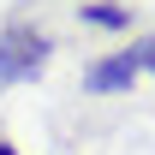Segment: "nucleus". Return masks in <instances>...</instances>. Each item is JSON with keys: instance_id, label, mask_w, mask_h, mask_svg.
<instances>
[{"instance_id": "2", "label": "nucleus", "mask_w": 155, "mask_h": 155, "mask_svg": "<svg viewBox=\"0 0 155 155\" xmlns=\"http://www.w3.org/2000/svg\"><path fill=\"white\" fill-rule=\"evenodd\" d=\"M131 84H137V54L131 48H119V54L96 60V66L84 72V90H90V96H125Z\"/></svg>"}, {"instance_id": "4", "label": "nucleus", "mask_w": 155, "mask_h": 155, "mask_svg": "<svg viewBox=\"0 0 155 155\" xmlns=\"http://www.w3.org/2000/svg\"><path fill=\"white\" fill-rule=\"evenodd\" d=\"M131 54H137V72H149V78H155V36H143Z\"/></svg>"}, {"instance_id": "3", "label": "nucleus", "mask_w": 155, "mask_h": 155, "mask_svg": "<svg viewBox=\"0 0 155 155\" xmlns=\"http://www.w3.org/2000/svg\"><path fill=\"white\" fill-rule=\"evenodd\" d=\"M78 18L96 24V30H131V6H119V0H84Z\"/></svg>"}, {"instance_id": "1", "label": "nucleus", "mask_w": 155, "mask_h": 155, "mask_svg": "<svg viewBox=\"0 0 155 155\" xmlns=\"http://www.w3.org/2000/svg\"><path fill=\"white\" fill-rule=\"evenodd\" d=\"M48 54H54V42H48V30H36V24H6L0 30V84H36L42 72H48Z\"/></svg>"}, {"instance_id": "5", "label": "nucleus", "mask_w": 155, "mask_h": 155, "mask_svg": "<svg viewBox=\"0 0 155 155\" xmlns=\"http://www.w3.org/2000/svg\"><path fill=\"white\" fill-rule=\"evenodd\" d=\"M0 155H18V149H12V143H6V137H0Z\"/></svg>"}]
</instances>
